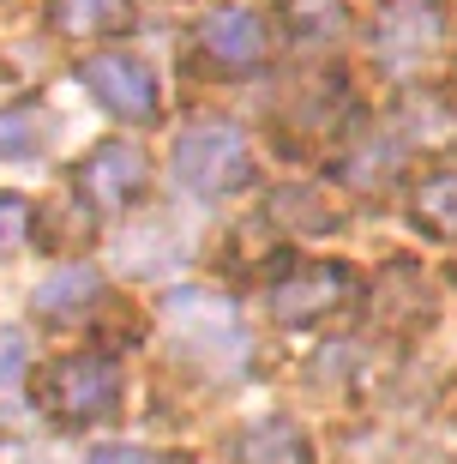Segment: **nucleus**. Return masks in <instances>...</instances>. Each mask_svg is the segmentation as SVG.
Returning <instances> with one entry per match:
<instances>
[{
	"label": "nucleus",
	"mask_w": 457,
	"mask_h": 464,
	"mask_svg": "<svg viewBox=\"0 0 457 464\" xmlns=\"http://www.w3.org/2000/svg\"><path fill=\"white\" fill-rule=\"evenodd\" d=\"M169 169L186 193H199V199H229L253 181V145L241 127L229 121H199V127H186L175 139L169 151Z\"/></svg>",
	"instance_id": "f257e3e1"
},
{
	"label": "nucleus",
	"mask_w": 457,
	"mask_h": 464,
	"mask_svg": "<svg viewBox=\"0 0 457 464\" xmlns=\"http://www.w3.org/2000/svg\"><path fill=\"white\" fill-rule=\"evenodd\" d=\"M36 404L67 422V429H85V422H109L120 411V368L109 356H67L54 362L49 374L36 380Z\"/></svg>",
	"instance_id": "f03ea898"
},
{
	"label": "nucleus",
	"mask_w": 457,
	"mask_h": 464,
	"mask_svg": "<svg viewBox=\"0 0 457 464\" xmlns=\"http://www.w3.org/2000/svg\"><path fill=\"white\" fill-rule=\"evenodd\" d=\"M79 79H85V91H90V97H97V103L109 109L115 121L151 127V121L163 115V91H157L151 67H145V61H133V54H120V49L85 54V67H79Z\"/></svg>",
	"instance_id": "7ed1b4c3"
},
{
	"label": "nucleus",
	"mask_w": 457,
	"mask_h": 464,
	"mask_svg": "<svg viewBox=\"0 0 457 464\" xmlns=\"http://www.w3.org/2000/svg\"><path fill=\"white\" fill-rule=\"evenodd\" d=\"M72 181H79V193L97 211L120 218V211L138 206V193L151 181V163H145V151H138L133 139H102V145H90L85 163L72 169Z\"/></svg>",
	"instance_id": "20e7f679"
},
{
	"label": "nucleus",
	"mask_w": 457,
	"mask_h": 464,
	"mask_svg": "<svg viewBox=\"0 0 457 464\" xmlns=\"http://www.w3.org/2000/svg\"><path fill=\"white\" fill-rule=\"evenodd\" d=\"M440 31H445V13L440 0H386L379 18H373V54L386 67H415L422 54L440 49Z\"/></svg>",
	"instance_id": "39448f33"
},
{
	"label": "nucleus",
	"mask_w": 457,
	"mask_h": 464,
	"mask_svg": "<svg viewBox=\"0 0 457 464\" xmlns=\"http://www.w3.org/2000/svg\"><path fill=\"white\" fill-rule=\"evenodd\" d=\"M343 302H349V266H295L265 290V308L277 326H313Z\"/></svg>",
	"instance_id": "423d86ee"
},
{
	"label": "nucleus",
	"mask_w": 457,
	"mask_h": 464,
	"mask_svg": "<svg viewBox=\"0 0 457 464\" xmlns=\"http://www.w3.org/2000/svg\"><path fill=\"white\" fill-rule=\"evenodd\" d=\"M169 320H175V338H181L186 356H241L247 338L235 326V308L223 295H205V290H181L169 295Z\"/></svg>",
	"instance_id": "0eeeda50"
},
{
	"label": "nucleus",
	"mask_w": 457,
	"mask_h": 464,
	"mask_svg": "<svg viewBox=\"0 0 457 464\" xmlns=\"http://www.w3.org/2000/svg\"><path fill=\"white\" fill-rule=\"evenodd\" d=\"M199 43L223 72H259L271 54V31L253 6H217L199 18Z\"/></svg>",
	"instance_id": "6e6552de"
},
{
	"label": "nucleus",
	"mask_w": 457,
	"mask_h": 464,
	"mask_svg": "<svg viewBox=\"0 0 457 464\" xmlns=\"http://www.w3.org/2000/svg\"><path fill=\"white\" fill-rule=\"evenodd\" d=\"M391 127H397L404 145H427V151H440V145H452V139H457V103L445 97V91H433V85L404 91V103H397Z\"/></svg>",
	"instance_id": "1a4fd4ad"
},
{
	"label": "nucleus",
	"mask_w": 457,
	"mask_h": 464,
	"mask_svg": "<svg viewBox=\"0 0 457 464\" xmlns=\"http://www.w3.org/2000/svg\"><path fill=\"white\" fill-rule=\"evenodd\" d=\"M277 24H283V36L295 49H331L349 31V6L343 0H283Z\"/></svg>",
	"instance_id": "9d476101"
},
{
	"label": "nucleus",
	"mask_w": 457,
	"mask_h": 464,
	"mask_svg": "<svg viewBox=\"0 0 457 464\" xmlns=\"http://www.w3.org/2000/svg\"><path fill=\"white\" fill-rule=\"evenodd\" d=\"M97 295H102V277L90 272V266H67V272H54L49 284H36L31 314H43L49 326H72V320H79Z\"/></svg>",
	"instance_id": "9b49d317"
},
{
	"label": "nucleus",
	"mask_w": 457,
	"mask_h": 464,
	"mask_svg": "<svg viewBox=\"0 0 457 464\" xmlns=\"http://www.w3.org/2000/svg\"><path fill=\"white\" fill-rule=\"evenodd\" d=\"M49 24L61 36H120L133 31V0H49Z\"/></svg>",
	"instance_id": "f8f14e48"
},
{
	"label": "nucleus",
	"mask_w": 457,
	"mask_h": 464,
	"mask_svg": "<svg viewBox=\"0 0 457 464\" xmlns=\"http://www.w3.org/2000/svg\"><path fill=\"white\" fill-rule=\"evenodd\" d=\"M241 459L247 464H313V447H307V434L283 416H265L253 429L241 434Z\"/></svg>",
	"instance_id": "ddd939ff"
},
{
	"label": "nucleus",
	"mask_w": 457,
	"mask_h": 464,
	"mask_svg": "<svg viewBox=\"0 0 457 464\" xmlns=\"http://www.w3.org/2000/svg\"><path fill=\"white\" fill-rule=\"evenodd\" d=\"M49 139H54V115L36 103V97L0 109V157H6V163H18V157H36Z\"/></svg>",
	"instance_id": "4468645a"
},
{
	"label": "nucleus",
	"mask_w": 457,
	"mask_h": 464,
	"mask_svg": "<svg viewBox=\"0 0 457 464\" xmlns=\"http://www.w3.org/2000/svg\"><path fill=\"white\" fill-rule=\"evenodd\" d=\"M409 218H415V229L452 241V236H457V169L427 175L422 188L409 193Z\"/></svg>",
	"instance_id": "2eb2a0df"
},
{
	"label": "nucleus",
	"mask_w": 457,
	"mask_h": 464,
	"mask_svg": "<svg viewBox=\"0 0 457 464\" xmlns=\"http://www.w3.org/2000/svg\"><path fill=\"white\" fill-rule=\"evenodd\" d=\"M31 236V199L24 193H0V259L18 254Z\"/></svg>",
	"instance_id": "dca6fc26"
},
{
	"label": "nucleus",
	"mask_w": 457,
	"mask_h": 464,
	"mask_svg": "<svg viewBox=\"0 0 457 464\" xmlns=\"http://www.w3.org/2000/svg\"><path fill=\"white\" fill-rule=\"evenodd\" d=\"M31 368V338L24 332H0V386H13Z\"/></svg>",
	"instance_id": "f3484780"
},
{
	"label": "nucleus",
	"mask_w": 457,
	"mask_h": 464,
	"mask_svg": "<svg viewBox=\"0 0 457 464\" xmlns=\"http://www.w3.org/2000/svg\"><path fill=\"white\" fill-rule=\"evenodd\" d=\"M85 464H151V452L145 447H90Z\"/></svg>",
	"instance_id": "a211bd4d"
}]
</instances>
